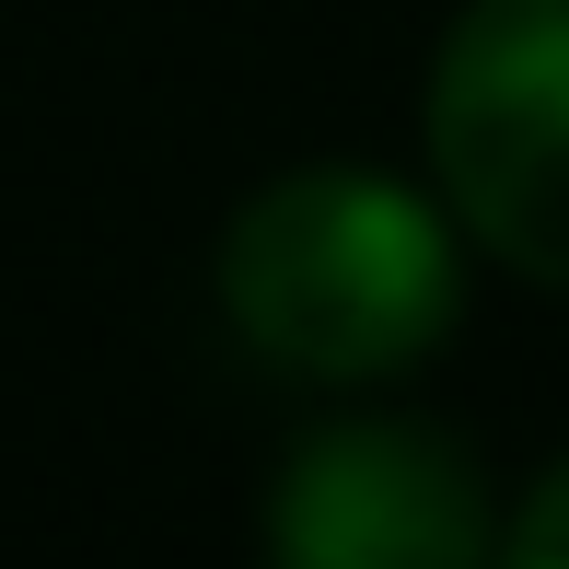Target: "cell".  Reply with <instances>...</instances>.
I'll return each mask as SVG.
<instances>
[{
  "label": "cell",
  "mask_w": 569,
  "mask_h": 569,
  "mask_svg": "<svg viewBox=\"0 0 569 569\" xmlns=\"http://www.w3.org/2000/svg\"><path fill=\"white\" fill-rule=\"evenodd\" d=\"M500 547H511V558H547V569L569 558V465H558V477L535 488V500L511 511V523H500Z\"/></svg>",
  "instance_id": "obj_4"
},
{
  "label": "cell",
  "mask_w": 569,
  "mask_h": 569,
  "mask_svg": "<svg viewBox=\"0 0 569 569\" xmlns=\"http://www.w3.org/2000/svg\"><path fill=\"white\" fill-rule=\"evenodd\" d=\"M268 547L302 569H465L500 547L477 500V453L419 419H349L315 430L279 465Z\"/></svg>",
  "instance_id": "obj_3"
},
{
  "label": "cell",
  "mask_w": 569,
  "mask_h": 569,
  "mask_svg": "<svg viewBox=\"0 0 569 569\" xmlns=\"http://www.w3.org/2000/svg\"><path fill=\"white\" fill-rule=\"evenodd\" d=\"M430 163L488 256L569 291V0H465L430 70Z\"/></svg>",
  "instance_id": "obj_2"
},
{
  "label": "cell",
  "mask_w": 569,
  "mask_h": 569,
  "mask_svg": "<svg viewBox=\"0 0 569 569\" xmlns=\"http://www.w3.org/2000/svg\"><path fill=\"white\" fill-rule=\"evenodd\" d=\"M453 221L419 187L360 163H315L256 187L221 232V315L256 360L302 383H372L407 372L453 326Z\"/></svg>",
  "instance_id": "obj_1"
}]
</instances>
